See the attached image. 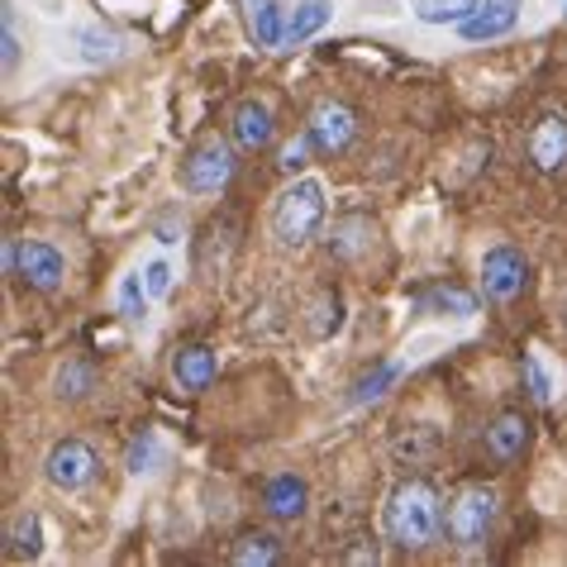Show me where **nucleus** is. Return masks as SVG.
Here are the masks:
<instances>
[{
    "label": "nucleus",
    "instance_id": "1",
    "mask_svg": "<svg viewBox=\"0 0 567 567\" xmlns=\"http://www.w3.org/2000/svg\"><path fill=\"white\" fill-rule=\"evenodd\" d=\"M382 529H386L391 544L405 548V554H424V548L439 539V529H444L439 492L430 482H401L382 511Z\"/></svg>",
    "mask_w": 567,
    "mask_h": 567
},
{
    "label": "nucleus",
    "instance_id": "2",
    "mask_svg": "<svg viewBox=\"0 0 567 567\" xmlns=\"http://www.w3.org/2000/svg\"><path fill=\"white\" fill-rule=\"evenodd\" d=\"M324 225V186L320 182H291L287 192L272 200V239L281 248H301L310 244Z\"/></svg>",
    "mask_w": 567,
    "mask_h": 567
},
{
    "label": "nucleus",
    "instance_id": "3",
    "mask_svg": "<svg viewBox=\"0 0 567 567\" xmlns=\"http://www.w3.org/2000/svg\"><path fill=\"white\" fill-rule=\"evenodd\" d=\"M496 511H501V496L492 486H467V492H458L449 506V519H444L449 539L458 548H482L486 534L496 525Z\"/></svg>",
    "mask_w": 567,
    "mask_h": 567
},
{
    "label": "nucleus",
    "instance_id": "4",
    "mask_svg": "<svg viewBox=\"0 0 567 567\" xmlns=\"http://www.w3.org/2000/svg\"><path fill=\"white\" fill-rule=\"evenodd\" d=\"M525 287H529V258L519 254L515 244L486 248V258H482V291H486V301L506 306V301H515V296L525 291Z\"/></svg>",
    "mask_w": 567,
    "mask_h": 567
},
{
    "label": "nucleus",
    "instance_id": "5",
    "mask_svg": "<svg viewBox=\"0 0 567 567\" xmlns=\"http://www.w3.org/2000/svg\"><path fill=\"white\" fill-rule=\"evenodd\" d=\"M229 177H234V148L219 144V138H206L182 163V186L192 196H215L219 186H229Z\"/></svg>",
    "mask_w": 567,
    "mask_h": 567
},
{
    "label": "nucleus",
    "instance_id": "6",
    "mask_svg": "<svg viewBox=\"0 0 567 567\" xmlns=\"http://www.w3.org/2000/svg\"><path fill=\"white\" fill-rule=\"evenodd\" d=\"M43 472H49V482L58 486V492H86L101 472V458H96L91 444H82V439H62V444H53Z\"/></svg>",
    "mask_w": 567,
    "mask_h": 567
},
{
    "label": "nucleus",
    "instance_id": "7",
    "mask_svg": "<svg viewBox=\"0 0 567 567\" xmlns=\"http://www.w3.org/2000/svg\"><path fill=\"white\" fill-rule=\"evenodd\" d=\"M14 277H20L29 291L53 296L62 287V277H68V262H62V254H58L53 244L24 239L20 248H14Z\"/></svg>",
    "mask_w": 567,
    "mask_h": 567
},
{
    "label": "nucleus",
    "instance_id": "8",
    "mask_svg": "<svg viewBox=\"0 0 567 567\" xmlns=\"http://www.w3.org/2000/svg\"><path fill=\"white\" fill-rule=\"evenodd\" d=\"M310 138H315V148H320L324 157H334V153H343L358 138V115L343 101H320L310 110Z\"/></svg>",
    "mask_w": 567,
    "mask_h": 567
},
{
    "label": "nucleus",
    "instance_id": "9",
    "mask_svg": "<svg viewBox=\"0 0 567 567\" xmlns=\"http://www.w3.org/2000/svg\"><path fill=\"white\" fill-rule=\"evenodd\" d=\"M525 153L534 172H563L567 167V115H544L525 138Z\"/></svg>",
    "mask_w": 567,
    "mask_h": 567
},
{
    "label": "nucleus",
    "instance_id": "10",
    "mask_svg": "<svg viewBox=\"0 0 567 567\" xmlns=\"http://www.w3.org/2000/svg\"><path fill=\"white\" fill-rule=\"evenodd\" d=\"M515 24H519V0H482L458 24V34L467 43H492V39H506Z\"/></svg>",
    "mask_w": 567,
    "mask_h": 567
},
{
    "label": "nucleus",
    "instance_id": "11",
    "mask_svg": "<svg viewBox=\"0 0 567 567\" xmlns=\"http://www.w3.org/2000/svg\"><path fill=\"white\" fill-rule=\"evenodd\" d=\"M219 372L215 353L206 349V343H186V349L172 353V382H177L182 391H192V396H200V391H210Z\"/></svg>",
    "mask_w": 567,
    "mask_h": 567
},
{
    "label": "nucleus",
    "instance_id": "12",
    "mask_svg": "<svg viewBox=\"0 0 567 567\" xmlns=\"http://www.w3.org/2000/svg\"><path fill=\"white\" fill-rule=\"evenodd\" d=\"M529 430L534 424L525 420V415H515V411H506V415H496V424L486 430V453L501 463V467H511L515 458H525V449H529Z\"/></svg>",
    "mask_w": 567,
    "mask_h": 567
},
{
    "label": "nucleus",
    "instance_id": "13",
    "mask_svg": "<svg viewBox=\"0 0 567 567\" xmlns=\"http://www.w3.org/2000/svg\"><path fill=\"white\" fill-rule=\"evenodd\" d=\"M306 501H310V492L296 472H277V477H267V486H262V511L272 519H301Z\"/></svg>",
    "mask_w": 567,
    "mask_h": 567
},
{
    "label": "nucleus",
    "instance_id": "14",
    "mask_svg": "<svg viewBox=\"0 0 567 567\" xmlns=\"http://www.w3.org/2000/svg\"><path fill=\"white\" fill-rule=\"evenodd\" d=\"M272 110H267L262 101H244L239 110H234V144H239L244 153H262L267 144H272Z\"/></svg>",
    "mask_w": 567,
    "mask_h": 567
},
{
    "label": "nucleus",
    "instance_id": "15",
    "mask_svg": "<svg viewBox=\"0 0 567 567\" xmlns=\"http://www.w3.org/2000/svg\"><path fill=\"white\" fill-rule=\"evenodd\" d=\"M244 6V20H248V34H254L262 49H281V34H287V20H281L277 0H239Z\"/></svg>",
    "mask_w": 567,
    "mask_h": 567
},
{
    "label": "nucleus",
    "instance_id": "16",
    "mask_svg": "<svg viewBox=\"0 0 567 567\" xmlns=\"http://www.w3.org/2000/svg\"><path fill=\"white\" fill-rule=\"evenodd\" d=\"M329 0H306V6H296L287 14V34H281V49H296V43H306L310 34H320V29L329 24Z\"/></svg>",
    "mask_w": 567,
    "mask_h": 567
},
{
    "label": "nucleus",
    "instance_id": "17",
    "mask_svg": "<svg viewBox=\"0 0 567 567\" xmlns=\"http://www.w3.org/2000/svg\"><path fill=\"white\" fill-rule=\"evenodd\" d=\"M167 463V449H163V439H157L153 430H138L130 439V453H124V467L134 472V477H148V472H157Z\"/></svg>",
    "mask_w": 567,
    "mask_h": 567
},
{
    "label": "nucleus",
    "instance_id": "18",
    "mask_svg": "<svg viewBox=\"0 0 567 567\" xmlns=\"http://www.w3.org/2000/svg\"><path fill=\"white\" fill-rule=\"evenodd\" d=\"M229 563H239V567H277L281 563V544L272 539V534H244V539L229 548Z\"/></svg>",
    "mask_w": 567,
    "mask_h": 567
},
{
    "label": "nucleus",
    "instance_id": "19",
    "mask_svg": "<svg viewBox=\"0 0 567 567\" xmlns=\"http://www.w3.org/2000/svg\"><path fill=\"white\" fill-rule=\"evenodd\" d=\"M368 244H372V225L362 215L339 219L334 234H329V254H334V258H358Z\"/></svg>",
    "mask_w": 567,
    "mask_h": 567
},
{
    "label": "nucleus",
    "instance_id": "20",
    "mask_svg": "<svg viewBox=\"0 0 567 567\" xmlns=\"http://www.w3.org/2000/svg\"><path fill=\"white\" fill-rule=\"evenodd\" d=\"M53 391H58L62 401H82V396H91V391H96V368H91V362H82V358L62 362Z\"/></svg>",
    "mask_w": 567,
    "mask_h": 567
},
{
    "label": "nucleus",
    "instance_id": "21",
    "mask_svg": "<svg viewBox=\"0 0 567 567\" xmlns=\"http://www.w3.org/2000/svg\"><path fill=\"white\" fill-rule=\"evenodd\" d=\"M482 0H411V10L424 24H463Z\"/></svg>",
    "mask_w": 567,
    "mask_h": 567
},
{
    "label": "nucleus",
    "instance_id": "22",
    "mask_svg": "<svg viewBox=\"0 0 567 567\" xmlns=\"http://www.w3.org/2000/svg\"><path fill=\"white\" fill-rule=\"evenodd\" d=\"M424 306L439 310V315H458V320H467V315H477V296L463 291V287H434V291H424Z\"/></svg>",
    "mask_w": 567,
    "mask_h": 567
},
{
    "label": "nucleus",
    "instance_id": "23",
    "mask_svg": "<svg viewBox=\"0 0 567 567\" xmlns=\"http://www.w3.org/2000/svg\"><path fill=\"white\" fill-rule=\"evenodd\" d=\"M396 377H401V362H382V368H372L368 377H362V382L353 386V405H368V401H377V396H382V391L391 386V382H396Z\"/></svg>",
    "mask_w": 567,
    "mask_h": 567
},
{
    "label": "nucleus",
    "instance_id": "24",
    "mask_svg": "<svg viewBox=\"0 0 567 567\" xmlns=\"http://www.w3.org/2000/svg\"><path fill=\"white\" fill-rule=\"evenodd\" d=\"M76 43H82L86 62H115L120 58V39L105 34V29H76Z\"/></svg>",
    "mask_w": 567,
    "mask_h": 567
},
{
    "label": "nucleus",
    "instance_id": "25",
    "mask_svg": "<svg viewBox=\"0 0 567 567\" xmlns=\"http://www.w3.org/2000/svg\"><path fill=\"white\" fill-rule=\"evenodd\" d=\"M10 544H14V554H20V558H39V548H43V525H39V515L24 511L20 519H14Z\"/></svg>",
    "mask_w": 567,
    "mask_h": 567
},
{
    "label": "nucleus",
    "instance_id": "26",
    "mask_svg": "<svg viewBox=\"0 0 567 567\" xmlns=\"http://www.w3.org/2000/svg\"><path fill=\"white\" fill-rule=\"evenodd\" d=\"M144 310H148L144 281H138V277H124V281H120V315H124V320H144Z\"/></svg>",
    "mask_w": 567,
    "mask_h": 567
},
{
    "label": "nucleus",
    "instance_id": "27",
    "mask_svg": "<svg viewBox=\"0 0 567 567\" xmlns=\"http://www.w3.org/2000/svg\"><path fill=\"white\" fill-rule=\"evenodd\" d=\"M0 62H6V72H14V62H20V39H14V10L10 6L0 14Z\"/></svg>",
    "mask_w": 567,
    "mask_h": 567
},
{
    "label": "nucleus",
    "instance_id": "28",
    "mask_svg": "<svg viewBox=\"0 0 567 567\" xmlns=\"http://www.w3.org/2000/svg\"><path fill=\"white\" fill-rule=\"evenodd\" d=\"M310 148H315V138H310V130H306L301 138H291V144L281 148L277 167H281V172H301V167H306V157H310Z\"/></svg>",
    "mask_w": 567,
    "mask_h": 567
},
{
    "label": "nucleus",
    "instance_id": "29",
    "mask_svg": "<svg viewBox=\"0 0 567 567\" xmlns=\"http://www.w3.org/2000/svg\"><path fill=\"white\" fill-rule=\"evenodd\" d=\"M525 382H529V396H534V401H539V405H544L548 396H554V382H548L544 362H539V358H534V353L525 358Z\"/></svg>",
    "mask_w": 567,
    "mask_h": 567
},
{
    "label": "nucleus",
    "instance_id": "30",
    "mask_svg": "<svg viewBox=\"0 0 567 567\" xmlns=\"http://www.w3.org/2000/svg\"><path fill=\"white\" fill-rule=\"evenodd\" d=\"M172 287V272H167V262H148V291L153 296H163Z\"/></svg>",
    "mask_w": 567,
    "mask_h": 567
}]
</instances>
